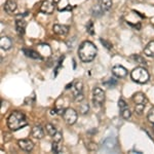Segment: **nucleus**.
I'll return each instance as SVG.
<instances>
[{
  "label": "nucleus",
  "instance_id": "17",
  "mask_svg": "<svg viewBox=\"0 0 154 154\" xmlns=\"http://www.w3.org/2000/svg\"><path fill=\"white\" fill-rule=\"evenodd\" d=\"M144 54H146L147 57H150V58L154 57V40L150 41L146 45V48H144Z\"/></svg>",
  "mask_w": 154,
  "mask_h": 154
},
{
  "label": "nucleus",
  "instance_id": "19",
  "mask_svg": "<svg viewBox=\"0 0 154 154\" xmlns=\"http://www.w3.org/2000/svg\"><path fill=\"white\" fill-rule=\"evenodd\" d=\"M83 91V83L81 82V81H76L75 83H74V88H73V95L74 97L79 95V94H81Z\"/></svg>",
  "mask_w": 154,
  "mask_h": 154
},
{
  "label": "nucleus",
  "instance_id": "7",
  "mask_svg": "<svg viewBox=\"0 0 154 154\" xmlns=\"http://www.w3.org/2000/svg\"><path fill=\"white\" fill-rule=\"evenodd\" d=\"M19 147L24 151H27V152H30V151L33 150L34 148V143L32 142L29 139H24V140H20L18 142Z\"/></svg>",
  "mask_w": 154,
  "mask_h": 154
},
{
  "label": "nucleus",
  "instance_id": "12",
  "mask_svg": "<svg viewBox=\"0 0 154 154\" xmlns=\"http://www.w3.org/2000/svg\"><path fill=\"white\" fill-rule=\"evenodd\" d=\"M0 46H1V49L8 51V49L12 46L11 39L7 36H2L1 38H0Z\"/></svg>",
  "mask_w": 154,
  "mask_h": 154
},
{
  "label": "nucleus",
  "instance_id": "34",
  "mask_svg": "<svg viewBox=\"0 0 154 154\" xmlns=\"http://www.w3.org/2000/svg\"><path fill=\"white\" fill-rule=\"evenodd\" d=\"M131 154H134V153H137V154H142V152L141 151H137V150H131L130 151Z\"/></svg>",
  "mask_w": 154,
  "mask_h": 154
},
{
  "label": "nucleus",
  "instance_id": "3",
  "mask_svg": "<svg viewBox=\"0 0 154 154\" xmlns=\"http://www.w3.org/2000/svg\"><path fill=\"white\" fill-rule=\"evenodd\" d=\"M131 79H133L135 82L140 83V84H144L146 82H148L149 78H150V75H149L148 71L146 70L143 67H137V68L134 69L131 73Z\"/></svg>",
  "mask_w": 154,
  "mask_h": 154
},
{
  "label": "nucleus",
  "instance_id": "29",
  "mask_svg": "<svg viewBox=\"0 0 154 154\" xmlns=\"http://www.w3.org/2000/svg\"><path fill=\"white\" fill-rule=\"evenodd\" d=\"M147 117H148V120L150 121L151 123H154V107H152V108L150 109Z\"/></svg>",
  "mask_w": 154,
  "mask_h": 154
},
{
  "label": "nucleus",
  "instance_id": "27",
  "mask_svg": "<svg viewBox=\"0 0 154 154\" xmlns=\"http://www.w3.org/2000/svg\"><path fill=\"white\" fill-rule=\"evenodd\" d=\"M100 42H101L102 44H103L104 46H105L107 49H111V48H112V43H111V42H109L108 40H106V39L101 38Z\"/></svg>",
  "mask_w": 154,
  "mask_h": 154
},
{
  "label": "nucleus",
  "instance_id": "21",
  "mask_svg": "<svg viewBox=\"0 0 154 154\" xmlns=\"http://www.w3.org/2000/svg\"><path fill=\"white\" fill-rule=\"evenodd\" d=\"M131 59L134 60L136 63L140 64V65H147V63H146V61L144 60L143 57L139 56V54H133V56L131 57Z\"/></svg>",
  "mask_w": 154,
  "mask_h": 154
},
{
  "label": "nucleus",
  "instance_id": "26",
  "mask_svg": "<svg viewBox=\"0 0 154 154\" xmlns=\"http://www.w3.org/2000/svg\"><path fill=\"white\" fill-rule=\"evenodd\" d=\"M131 112L128 110V108L125 109V110H121V116H122L123 119H128L131 117Z\"/></svg>",
  "mask_w": 154,
  "mask_h": 154
},
{
  "label": "nucleus",
  "instance_id": "36",
  "mask_svg": "<svg viewBox=\"0 0 154 154\" xmlns=\"http://www.w3.org/2000/svg\"><path fill=\"white\" fill-rule=\"evenodd\" d=\"M153 131H154V126H153Z\"/></svg>",
  "mask_w": 154,
  "mask_h": 154
},
{
  "label": "nucleus",
  "instance_id": "16",
  "mask_svg": "<svg viewBox=\"0 0 154 154\" xmlns=\"http://www.w3.org/2000/svg\"><path fill=\"white\" fill-rule=\"evenodd\" d=\"M24 54H26L27 57L34 60H42V57L40 56V54H38L37 51H33V49H28V48H24L23 49Z\"/></svg>",
  "mask_w": 154,
  "mask_h": 154
},
{
  "label": "nucleus",
  "instance_id": "28",
  "mask_svg": "<svg viewBox=\"0 0 154 154\" xmlns=\"http://www.w3.org/2000/svg\"><path fill=\"white\" fill-rule=\"evenodd\" d=\"M85 147L88 148L89 151H96V150H98V147H97L96 143H94V142H89V143H88V144L85 145Z\"/></svg>",
  "mask_w": 154,
  "mask_h": 154
},
{
  "label": "nucleus",
  "instance_id": "13",
  "mask_svg": "<svg viewBox=\"0 0 154 154\" xmlns=\"http://www.w3.org/2000/svg\"><path fill=\"white\" fill-rule=\"evenodd\" d=\"M31 135H32V137H33V138L40 140V139L43 138V136H44L43 128H42L40 125L33 126V128H32V131H31Z\"/></svg>",
  "mask_w": 154,
  "mask_h": 154
},
{
  "label": "nucleus",
  "instance_id": "22",
  "mask_svg": "<svg viewBox=\"0 0 154 154\" xmlns=\"http://www.w3.org/2000/svg\"><path fill=\"white\" fill-rule=\"evenodd\" d=\"M45 131H46V133L51 137H54V135H56L57 131H57V128H54L53 125H51V123H48V125H45Z\"/></svg>",
  "mask_w": 154,
  "mask_h": 154
},
{
  "label": "nucleus",
  "instance_id": "24",
  "mask_svg": "<svg viewBox=\"0 0 154 154\" xmlns=\"http://www.w3.org/2000/svg\"><path fill=\"white\" fill-rule=\"evenodd\" d=\"M86 31L88 32L91 35H94L95 34V28H94V23L91 21H89L88 25H86Z\"/></svg>",
  "mask_w": 154,
  "mask_h": 154
},
{
  "label": "nucleus",
  "instance_id": "9",
  "mask_svg": "<svg viewBox=\"0 0 154 154\" xmlns=\"http://www.w3.org/2000/svg\"><path fill=\"white\" fill-rule=\"evenodd\" d=\"M54 11V3H51V2L48 1V0H45V1H43L41 3L40 5V11L42 14H51Z\"/></svg>",
  "mask_w": 154,
  "mask_h": 154
},
{
  "label": "nucleus",
  "instance_id": "31",
  "mask_svg": "<svg viewBox=\"0 0 154 154\" xmlns=\"http://www.w3.org/2000/svg\"><path fill=\"white\" fill-rule=\"evenodd\" d=\"M144 108H145V105H136L135 109H136V112L138 114H142Z\"/></svg>",
  "mask_w": 154,
  "mask_h": 154
},
{
  "label": "nucleus",
  "instance_id": "2",
  "mask_svg": "<svg viewBox=\"0 0 154 154\" xmlns=\"http://www.w3.org/2000/svg\"><path fill=\"white\" fill-rule=\"evenodd\" d=\"M27 125H28V121H27L26 116L24 115V113L20 112V111H14L7 119L8 128L12 131L21 130Z\"/></svg>",
  "mask_w": 154,
  "mask_h": 154
},
{
  "label": "nucleus",
  "instance_id": "23",
  "mask_svg": "<svg viewBox=\"0 0 154 154\" xmlns=\"http://www.w3.org/2000/svg\"><path fill=\"white\" fill-rule=\"evenodd\" d=\"M104 84H105L106 86H108V88H113V86H115L116 84H117V80H116V79H114V78H110V79H108L107 81H105Z\"/></svg>",
  "mask_w": 154,
  "mask_h": 154
},
{
  "label": "nucleus",
  "instance_id": "30",
  "mask_svg": "<svg viewBox=\"0 0 154 154\" xmlns=\"http://www.w3.org/2000/svg\"><path fill=\"white\" fill-rule=\"evenodd\" d=\"M62 133H60V131H57L56 133V135H54L53 137V139H54V141H56V142H61L62 141Z\"/></svg>",
  "mask_w": 154,
  "mask_h": 154
},
{
  "label": "nucleus",
  "instance_id": "8",
  "mask_svg": "<svg viewBox=\"0 0 154 154\" xmlns=\"http://www.w3.org/2000/svg\"><path fill=\"white\" fill-rule=\"evenodd\" d=\"M53 30H54V33L57 34L58 36H65L69 32V27L66 26V25L56 24L53 27Z\"/></svg>",
  "mask_w": 154,
  "mask_h": 154
},
{
  "label": "nucleus",
  "instance_id": "25",
  "mask_svg": "<svg viewBox=\"0 0 154 154\" xmlns=\"http://www.w3.org/2000/svg\"><path fill=\"white\" fill-rule=\"evenodd\" d=\"M118 107H119V109H120V111L121 110H125V109H126V108H128V104H126V102L123 100L122 98L119 99V101H118Z\"/></svg>",
  "mask_w": 154,
  "mask_h": 154
},
{
  "label": "nucleus",
  "instance_id": "33",
  "mask_svg": "<svg viewBox=\"0 0 154 154\" xmlns=\"http://www.w3.org/2000/svg\"><path fill=\"white\" fill-rule=\"evenodd\" d=\"M83 99H84V96H83L82 93L74 97V100H75V102H81V101L83 100Z\"/></svg>",
  "mask_w": 154,
  "mask_h": 154
},
{
  "label": "nucleus",
  "instance_id": "14",
  "mask_svg": "<svg viewBox=\"0 0 154 154\" xmlns=\"http://www.w3.org/2000/svg\"><path fill=\"white\" fill-rule=\"evenodd\" d=\"M4 11H5L7 14H11L12 12H14L17 11V3L14 1V0H7V1L4 3Z\"/></svg>",
  "mask_w": 154,
  "mask_h": 154
},
{
  "label": "nucleus",
  "instance_id": "10",
  "mask_svg": "<svg viewBox=\"0 0 154 154\" xmlns=\"http://www.w3.org/2000/svg\"><path fill=\"white\" fill-rule=\"evenodd\" d=\"M112 73L114 76H116L117 78H125L128 75V70L125 67L120 65H116L112 68Z\"/></svg>",
  "mask_w": 154,
  "mask_h": 154
},
{
  "label": "nucleus",
  "instance_id": "35",
  "mask_svg": "<svg viewBox=\"0 0 154 154\" xmlns=\"http://www.w3.org/2000/svg\"><path fill=\"white\" fill-rule=\"evenodd\" d=\"M53 1L54 2V3H58V2L60 1V0H53Z\"/></svg>",
  "mask_w": 154,
  "mask_h": 154
},
{
  "label": "nucleus",
  "instance_id": "4",
  "mask_svg": "<svg viewBox=\"0 0 154 154\" xmlns=\"http://www.w3.org/2000/svg\"><path fill=\"white\" fill-rule=\"evenodd\" d=\"M105 101V91L100 88H94L93 89V103L96 106H101Z\"/></svg>",
  "mask_w": 154,
  "mask_h": 154
},
{
  "label": "nucleus",
  "instance_id": "18",
  "mask_svg": "<svg viewBox=\"0 0 154 154\" xmlns=\"http://www.w3.org/2000/svg\"><path fill=\"white\" fill-rule=\"evenodd\" d=\"M112 7V0H100V8L103 12L108 11Z\"/></svg>",
  "mask_w": 154,
  "mask_h": 154
},
{
  "label": "nucleus",
  "instance_id": "5",
  "mask_svg": "<svg viewBox=\"0 0 154 154\" xmlns=\"http://www.w3.org/2000/svg\"><path fill=\"white\" fill-rule=\"evenodd\" d=\"M63 118L67 125H74L77 120V112L73 108H67L66 110H64Z\"/></svg>",
  "mask_w": 154,
  "mask_h": 154
},
{
  "label": "nucleus",
  "instance_id": "1",
  "mask_svg": "<svg viewBox=\"0 0 154 154\" xmlns=\"http://www.w3.org/2000/svg\"><path fill=\"white\" fill-rule=\"evenodd\" d=\"M98 53L96 45L91 41H84L80 44L78 48V56L79 59L84 63H89L94 61Z\"/></svg>",
  "mask_w": 154,
  "mask_h": 154
},
{
  "label": "nucleus",
  "instance_id": "20",
  "mask_svg": "<svg viewBox=\"0 0 154 154\" xmlns=\"http://www.w3.org/2000/svg\"><path fill=\"white\" fill-rule=\"evenodd\" d=\"M51 150H53L54 153H57V154L62 153L63 147H62V145H61V142H56V141H54L53 144H51Z\"/></svg>",
  "mask_w": 154,
  "mask_h": 154
},
{
  "label": "nucleus",
  "instance_id": "11",
  "mask_svg": "<svg viewBox=\"0 0 154 154\" xmlns=\"http://www.w3.org/2000/svg\"><path fill=\"white\" fill-rule=\"evenodd\" d=\"M133 102L135 103V105H145L147 103V98L143 93H136L133 96Z\"/></svg>",
  "mask_w": 154,
  "mask_h": 154
},
{
  "label": "nucleus",
  "instance_id": "32",
  "mask_svg": "<svg viewBox=\"0 0 154 154\" xmlns=\"http://www.w3.org/2000/svg\"><path fill=\"white\" fill-rule=\"evenodd\" d=\"M80 112L82 114H85L88 112V104H84V105H82L80 107Z\"/></svg>",
  "mask_w": 154,
  "mask_h": 154
},
{
  "label": "nucleus",
  "instance_id": "15",
  "mask_svg": "<svg viewBox=\"0 0 154 154\" xmlns=\"http://www.w3.org/2000/svg\"><path fill=\"white\" fill-rule=\"evenodd\" d=\"M26 22L23 19H17V23H16V29L18 32L19 35H24L25 30H26Z\"/></svg>",
  "mask_w": 154,
  "mask_h": 154
},
{
  "label": "nucleus",
  "instance_id": "6",
  "mask_svg": "<svg viewBox=\"0 0 154 154\" xmlns=\"http://www.w3.org/2000/svg\"><path fill=\"white\" fill-rule=\"evenodd\" d=\"M103 148L105 149L106 151H108V152H112V151L116 150V148H117L116 139L112 138V137L107 138L106 140L103 142Z\"/></svg>",
  "mask_w": 154,
  "mask_h": 154
}]
</instances>
